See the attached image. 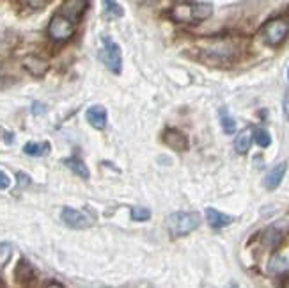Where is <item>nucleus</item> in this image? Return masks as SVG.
<instances>
[{
  "mask_svg": "<svg viewBox=\"0 0 289 288\" xmlns=\"http://www.w3.org/2000/svg\"><path fill=\"white\" fill-rule=\"evenodd\" d=\"M199 59L210 66H229L236 63L243 52L238 37H210L199 45Z\"/></svg>",
  "mask_w": 289,
  "mask_h": 288,
  "instance_id": "1",
  "label": "nucleus"
},
{
  "mask_svg": "<svg viewBox=\"0 0 289 288\" xmlns=\"http://www.w3.org/2000/svg\"><path fill=\"white\" fill-rule=\"evenodd\" d=\"M213 14V6L206 2H180L170 9L169 16L177 24H199Z\"/></svg>",
  "mask_w": 289,
  "mask_h": 288,
  "instance_id": "2",
  "label": "nucleus"
},
{
  "mask_svg": "<svg viewBox=\"0 0 289 288\" xmlns=\"http://www.w3.org/2000/svg\"><path fill=\"white\" fill-rule=\"evenodd\" d=\"M201 224V215L197 212H174L167 217V230L172 238H180L192 233Z\"/></svg>",
  "mask_w": 289,
  "mask_h": 288,
  "instance_id": "3",
  "label": "nucleus"
},
{
  "mask_svg": "<svg viewBox=\"0 0 289 288\" xmlns=\"http://www.w3.org/2000/svg\"><path fill=\"white\" fill-rule=\"evenodd\" d=\"M261 37L266 45L270 47H279L280 43H284V39L289 34V18L286 16H279V18H272L261 27L259 30Z\"/></svg>",
  "mask_w": 289,
  "mask_h": 288,
  "instance_id": "4",
  "label": "nucleus"
},
{
  "mask_svg": "<svg viewBox=\"0 0 289 288\" xmlns=\"http://www.w3.org/2000/svg\"><path fill=\"white\" fill-rule=\"evenodd\" d=\"M75 30H77V24L66 18L64 14H60L59 11L53 14L50 24H48V36L55 43H64V41L71 39Z\"/></svg>",
  "mask_w": 289,
  "mask_h": 288,
  "instance_id": "5",
  "label": "nucleus"
},
{
  "mask_svg": "<svg viewBox=\"0 0 289 288\" xmlns=\"http://www.w3.org/2000/svg\"><path fill=\"white\" fill-rule=\"evenodd\" d=\"M100 59L103 60V64L108 68L112 73H121L123 68V55H121V48L112 37L105 36L103 37V48L100 52Z\"/></svg>",
  "mask_w": 289,
  "mask_h": 288,
  "instance_id": "6",
  "label": "nucleus"
},
{
  "mask_svg": "<svg viewBox=\"0 0 289 288\" xmlns=\"http://www.w3.org/2000/svg\"><path fill=\"white\" fill-rule=\"evenodd\" d=\"M289 235V214L275 221L272 226H268L263 233V242L270 249H275L277 245L282 244V240Z\"/></svg>",
  "mask_w": 289,
  "mask_h": 288,
  "instance_id": "7",
  "label": "nucleus"
},
{
  "mask_svg": "<svg viewBox=\"0 0 289 288\" xmlns=\"http://www.w3.org/2000/svg\"><path fill=\"white\" fill-rule=\"evenodd\" d=\"M60 219H62V222L66 226H70V228L73 230H83V228H89L91 224H93V219L89 217L87 214H83V212L80 210H75V208H62V212H60Z\"/></svg>",
  "mask_w": 289,
  "mask_h": 288,
  "instance_id": "8",
  "label": "nucleus"
},
{
  "mask_svg": "<svg viewBox=\"0 0 289 288\" xmlns=\"http://www.w3.org/2000/svg\"><path fill=\"white\" fill-rule=\"evenodd\" d=\"M87 6H89V0H64L59 13L64 14L66 18H70V20L75 22V24H78L82 14L85 13Z\"/></svg>",
  "mask_w": 289,
  "mask_h": 288,
  "instance_id": "9",
  "label": "nucleus"
},
{
  "mask_svg": "<svg viewBox=\"0 0 289 288\" xmlns=\"http://www.w3.org/2000/svg\"><path fill=\"white\" fill-rule=\"evenodd\" d=\"M163 142L174 151H186L188 150V139L183 132L176 130V128H167L163 132Z\"/></svg>",
  "mask_w": 289,
  "mask_h": 288,
  "instance_id": "10",
  "label": "nucleus"
},
{
  "mask_svg": "<svg viewBox=\"0 0 289 288\" xmlns=\"http://www.w3.org/2000/svg\"><path fill=\"white\" fill-rule=\"evenodd\" d=\"M286 171H287V164H286V162H280V164H277L275 168L272 169V171L266 174L264 187L268 189V191H275V189L279 187L280 183H282L284 176H286Z\"/></svg>",
  "mask_w": 289,
  "mask_h": 288,
  "instance_id": "11",
  "label": "nucleus"
},
{
  "mask_svg": "<svg viewBox=\"0 0 289 288\" xmlns=\"http://www.w3.org/2000/svg\"><path fill=\"white\" fill-rule=\"evenodd\" d=\"M24 68L29 71L32 77H45V73L48 71V63L45 59L37 57V55H29L25 60H24Z\"/></svg>",
  "mask_w": 289,
  "mask_h": 288,
  "instance_id": "12",
  "label": "nucleus"
},
{
  "mask_svg": "<svg viewBox=\"0 0 289 288\" xmlns=\"http://www.w3.org/2000/svg\"><path fill=\"white\" fill-rule=\"evenodd\" d=\"M206 221H208V224L211 226V228H226V226H229L231 222L234 221L231 215H227V214H222L220 210H216V208H211V207H208L206 208Z\"/></svg>",
  "mask_w": 289,
  "mask_h": 288,
  "instance_id": "13",
  "label": "nucleus"
},
{
  "mask_svg": "<svg viewBox=\"0 0 289 288\" xmlns=\"http://www.w3.org/2000/svg\"><path fill=\"white\" fill-rule=\"evenodd\" d=\"M85 117L89 121L91 127L98 128V130H103L106 127V111L101 105H93V107L87 109Z\"/></svg>",
  "mask_w": 289,
  "mask_h": 288,
  "instance_id": "14",
  "label": "nucleus"
},
{
  "mask_svg": "<svg viewBox=\"0 0 289 288\" xmlns=\"http://www.w3.org/2000/svg\"><path fill=\"white\" fill-rule=\"evenodd\" d=\"M254 141V128H245L238 134V137L234 139V150L239 155H245L250 150V144Z\"/></svg>",
  "mask_w": 289,
  "mask_h": 288,
  "instance_id": "15",
  "label": "nucleus"
},
{
  "mask_svg": "<svg viewBox=\"0 0 289 288\" xmlns=\"http://www.w3.org/2000/svg\"><path fill=\"white\" fill-rule=\"evenodd\" d=\"M64 164L68 166V168L71 169L77 176H80L82 180H89V169H87V166H85V162L82 160L80 157H71V158H68V160H64Z\"/></svg>",
  "mask_w": 289,
  "mask_h": 288,
  "instance_id": "16",
  "label": "nucleus"
},
{
  "mask_svg": "<svg viewBox=\"0 0 289 288\" xmlns=\"http://www.w3.org/2000/svg\"><path fill=\"white\" fill-rule=\"evenodd\" d=\"M25 155L29 157H45L50 151V144L48 142H27L24 146Z\"/></svg>",
  "mask_w": 289,
  "mask_h": 288,
  "instance_id": "17",
  "label": "nucleus"
},
{
  "mask_svg": "<svg viewBox=\"0 0 289 288\" xmlns=\"http://www.w3.org/2000/svg\"><path fill=\"white\" fill-rule=\"evenodd\" d=\"M14 276H16V281H20V283H29L30 279H34L32 265H29L25 260H20V263H18Z\"/></svg>",
  "mask_w": 289,
  "mask_h": 288,
  "instance_id": "18",
  "label": "nucleus"
},
{
  "mask_svg": "<svg viewBox=\"0 0 289 288\" xmlns=\"http://www.w3.org/2000/svg\"><path fill=\"white\" fill-rule=\"evenodd\" d=\"M220 125H222L226 134L231 135L236 132V121L231 117V114L227 112V109H220Z\"/></svg>",
  "mask_w": 289,
  "mask_h": 288,
  "instance_id": "19",
  "label": "nucleus"
},
{
  "mask_svg": "<svg viewBox=\"0 0 289 288\" xmlns=\"http://www.w3.org/2000/svg\"><path fill=\"white\" fill-rule=\"evenodd\" d=\"M270 271L275 272V274L289 272V258H284V256H275V258L270 261Z\"/></svg>",
  "mask_w": 289,
  "mask_h": 288,
  "instance_id": "20",
  "label": "nucleus"
},
{
  "mask_svg": "<svg viewBox=\"0 0 289 288\" xmlns=\"http://www.w3.org/2000/svg\"><path fill=\"white\" fill-rule=\"evenodd\" d=\"M105 4V16L106 18H119L123 16V7L114 0H103Z\"/></svg>",
  "mask_w": 289,
  "mask_h": 288,
  "instance_id": "21",
  "label": "nucleus"
},
{
  "mask_svg": "<svg viewBox=\"0 0 289 288\" xmlns=\"http://www.w3.org/2000/svg\"><path fill=\"white\" fill-rule=\"evenodd\" d=\"M254 141H256L257 146L268 148L270 144H272V137H270L268 130H264V128H256V130H254Z\"/></svg>",
  "mask_w": 289,
  "mask_h": 288,
  "instance_id": "22",
  "label": "nucleus"
},
{
  "mask_svg": "<svg viewBox=\"0 0 289 288\" xmlns=\"http://www.w3.org/2000/svg\"><path fill=\"white\" fill-rule=\"evenodd\" d=\"M131 219L137 222L140 221H147V219H151V212L147 210V208H131Z\"/></svg>",
  "mask_w": 289,
  "mask_h": 288,
  "instance_id": "23",
  "label": "nucleus"
},
{
  "mask_svg": "<svg viewBox=\"0 0 289 288\" xmlns=\"http://www.w3.org/2000/svg\"><path fill=\"white\" fill-rule=\"evenodd\" d=\"M25 2L29 4V6L32 7V9H41V7L47 6V4L50 2V0H25Z\"/></svg>",
  "mask_w": 289,
  "mask_h": 288,
  "instance_id": "24",
  "label": "nucleus"
},
{
  "mask_svg": "<svg viewBox=\"0 0 289 288\" xmlns=\"http://www.w3.org/2000/svg\"><path fill=\"white\" fill-rule=\"evenodd\" d=\"M11 185V180H9V176H7L6 173H2L0 171V191H4V189H7Z\"/></svg>",
  "mask_w": 289,
  "mask_h": 288,
  "instance_id": "25",
  "label": "nucleus"
},
{
  "mask_svg": "<svg viewBox=\"0 0 289 288\" xmlns=\"http://www.w3.org/2000/svg\"><path fill=\"white\" fill-rule=\"evenodd\" d=\"M282 107H284V116H286V119H289V93L284 94V104H282Z\"/></svg>",
  "mask_w": 289,
  "mask_h": 288,
  "instance_id": "26",
  "label": "nucleus"
},
{
  "mask_svg": "<svg viewBox=\"0 0 289 288\" xmlns=\"http://www.w3.org/2000/svg\"><path fill=\"white\" fill-rule=\"evenodd\" d=\"M18 180H20V185H29V176L24 173H18Z\"/></svg>",
  "mask_w": 289,
  "mask_h": 288,
  "instance_id": "27",
  "label": "nucleus"
},
{
  "mask_svg": "<svg viewBox=\"0 0 289 288\" xmlns=\"http://www.w3.org/2000/svg\"><path fill=\"white\" fill-rule=\"evenodd\" d=\"M34 114H43V112H45V107H43V105H41V104H34Z\"/></svg>",
  "mask_w": 289,
  "mask_h": 288,
  "instance_id": "28",
  "label": "nucleus"
},
{
  "mask_svg": "<svg viewBox=\"0 0 289 288\" xmlns=\"http://www.w3.org/2000/svg\"><path fill=\"white\" fill-rule=\"evenodd\" d=\"M4 80H6V78H4L2 70H0V87H4V86H6V82H4Z\"/></svg>",
  "mask_w": 289,
  "mask_h": 288,
  "instance_id": "29",
  "label": "nucleus"
},
{
  "mask_svg": "<svg viewBox=\"0 0 289 288\" xmlns=\"http://www.w3.org/2000/svg\"><path fill=\"white\" fill-rule=\"evenodd\" d=\"M284 286H287V288H289V281H286V283H284Z\"/></svg>",
  "mask_w": 289,
  "mask_h": 288,
  "instance_id": "30",
  "label": "nucleus"
},
{
  "mask_svg": "<svg viewBox=\"0 0 289 288\" xmlns=\"http://www.w3.org/2000/svg\"><path fill=\"white\" fill-rule=\"evenodd\" d=\"M287 80H289V68H287Z\"/></svg>",
  "mask_w": 289,
  "mask_h": 288,
  "instance_id": "31",
  "label": "nucleus"
}]
</instances>
